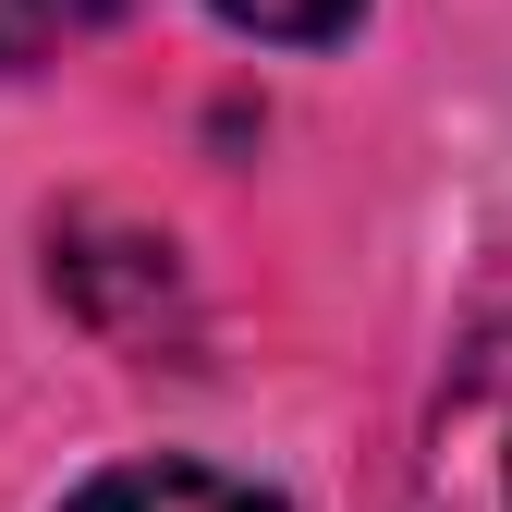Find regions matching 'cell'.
Instances as JSON below:
<instances>
[{
    "mask_svg": "<svg viewBox=\"0 0 512 512\" xmlns=\"http://www.w3.org/2000/svg\"><path fill=\"white\" fill-rule=\"evenodd\" d=\"M403 512H512V317H488L452 354L427 439H415V476H403Z\"/></svg>",
    "mask_w": 512,
    "mask_h": 512,
    "instance_id": "obj_1",
    "label": "cell"
},
{
    "mask_svg": "<svg viewBox=\"0 0 512 512\" xmlns=\"http://www.w3.org/2000/svg\"><path fill=\"white\" fill-rule=\"evenodd\" d=\"M61 512H281V500L244 488V476H208V464H110L98 488H74Z\"/></svg>",
    "mask_w": 512,
    "mask_h": 512,
    "instance_id": "obj_2",
    "label": "cell"
},
{
    "mask_svg": "<svg viewBox=\"0 0 512 512\" xmlns=\"http://www.w3.org/2000/svg\"><path fill=\"white\" fill-rule=\"evenodd\" d=\"M122 0H0V74H25V61H49L61 37H86V25H110Z\"/></svg>",
    "mask_w": 512,
    "mask_h": 512,
    "instance_id": "obj_3",
    "label": "cell"
},
{
    "mask_svg": "<svg viewBox=\"0 0 512 512\" xmlns=\"http://www.w3.org/2000/svg\"><path fill=\"white\" fill-rule=\"evenodd\" d=\"M208 13H232L244 37H293V49H305V37H342L366 0H208Z\"/></svg>",
    "mask_w": 512,
    "mask_h": 512,
    "instance_id": "obj_4",
    "label": "cell"
}]
</instances>
